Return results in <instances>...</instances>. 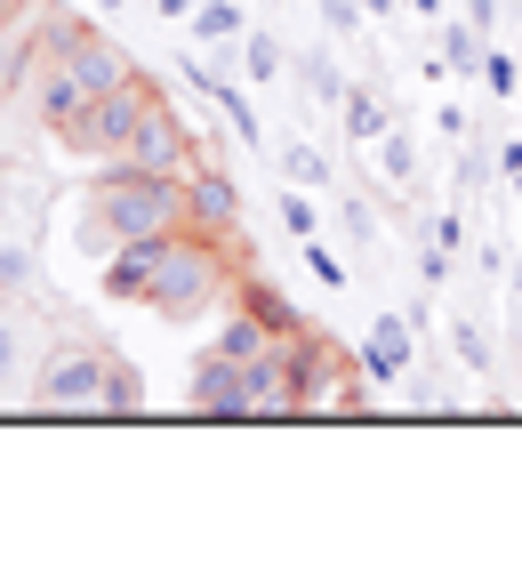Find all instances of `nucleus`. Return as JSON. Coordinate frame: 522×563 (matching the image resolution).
Here are the masks:
<instances>
[{
    "label": "nucleus",
    "instance_id": "obj_23",
    "mask_svg": "<svg viewBox=\"0 0 522 563\" xmlns=\"http://www.w3.org/2000/svg\"><path fill=\"white\" fill-rule=\"evenodd\" d=\"M0 378H16V330L0 322Z\"/></svg>",
    "mask_w": 522,
    "mask_h": 563
},
{
    "label": "nucleus",
    "instance_id": "obj_12",
    "mask_svg": "<svg viewBox=\"0 0 522 563\" xmlns=\"http://www.w3.org/2000/svg\"><path fill=\"white\" fill-rule=\"evenodd\" d=\"M162 242H169V234H162ZM162 242H121V250H113V266H104V290H113V298H145Z\"/></svg>",
    "mask_w": 522,
    "mask_h": 563
},
{
    "label": "nucleus",
    "instance_id": "obj_7",
    "mask_svg": "<svg viewBox=\"0 0 522 563\" xmlns=\"http://www.w3.org/2000/svg\"><path fill=\"white\" fill-rule=\"evenodd\" d=\"M121 162H137V169H169V177H186L201 153H193V137H186V121H177L169 106H153L145 121H137V137H129V153Z\"/></svg>",
    "mask_w": 522,
    "mask_h": 563
},
{
    "label": "nucleus",
    "instance_id": "obj_8",
    "mask_svg": "<svg viewBox=\"0 0 522 563\" xmlns=\"http://www.w3.org/2000/svg\"><path fill=\"white\" fill-rule=\"evenodd\" d=\"M186 201H193V225H209V234H233V210H242V201H233V177L218 169V153L186 169Z\"/></svg>",
    "mask_w": 522,
    "mask_h": 563
},
{
    "label": "nucleus",
    "instance_id": "obj_6",
    "mask_svg": "<svg viewBox=\"0 0 522 563\" xmlns=\"http://www.w3.org/2000/svg\"><path fill=\"white\" fill-rule=\"evenodd\" d=\"M193 411L201 419H249V363H233V354L209 346L201 363H193Z\"/></svg>",
    "mask_w": 522,
    "mask_h": 563
},
{
    "label": "nucleus",
    "instance_id": "obj_13",
    "mask_svg": "<svg viewBox=\"0 0 522 563\" xmlns=\"http://www.w3.org/2000/svg\"><path fill=\"white\" fill-rule=\"evenodd\" d=\"M33 73H41L33 65V41H24L16 24H0V106H9L16 89H33Z\"/></svg>",
    "mask_w": 522,
    "mask_h": 563
},
{
    "label": "nucleus",
    "instance_id": "obj_15",
    "mask_svg": "<svg viewBox=\"0 0 522 563\" xmlns=\"http://www.w3.org/2000/svg\"><path fill=\"white\" fill-rule=\"evenodd\" d=\"M242 306H249V314H266L274 330H298L290 298H281V290H266V282H257V274H242Z\"/></svg>",
    "mask_w": 522,
    "mask_h": 563
},
{
    "label": "nucleus",
    "instance_id": "obj_22",
    "mask_svg": "<svg viewBox=\"0 0 522 563\" xmlns=\"http://www.w3.org/2000/svg\"><path fill=\"white\" fill-rule=\"evenodd\" d=\"M482 73H490V89H514V57H490L482 48Z\"/></svg>",
    "mask_w": 522,
    "mask_h": 563
},
{
    "label": "nucleus",
    "instance_id": "obj_2",
    "mask_svg": "<svg viewBox=\"0 0 522 563\" xmlns=\"http://www.w3.org/2000/svg\"><path fill=\"white\" fill-rule=\"evenodd\" d=\"M225 290H242V274L225 258V234H209V225H177L162 242V258H153V282H145V306L162 322H201L218 314Z\"/></svg>",
    "mask_w": 522,
    "mask_h": 563
},
{
    "label": "nucleus",
    "instance_id": "obj_1",
    "mask_svg": "<svg viewBox=\"0 0 522 563\" xmlns=\"http://www.w3.org/2000/svg\"><path fill=\"white\" fill-rule=\"evenodd\" d=\"M177 225H193L186 177L137 169V162H104V177L89 186V210H81V242L121 250V242H162Z\"/></svg>",
    "mask_w": 522,
    "mask_h": 563
},
{
    "label": "nucleus",
    "instance_id": "obj_3",
    "mask_svg": "<svg viewBox=\"0 0 522 563\" xmlns=\"http://www.w3.org/2000/svg\"><path fill=\"white\" fill-rule=\"evenodd\" d=\"M281 371H290V402L298 411H362V395H370V378L354 371L346 346H330L322 330H281Z\"/></svg>",
    "mask_w": 522,
    "mask_h": 563
},
{
    "label": "nucleus",
    "instance_id": "obj_17",
    "mask_svg": "<svg viewBox=\"0 0 522 563\" xmlns=\"http://www.w3.org/2000/svg\"><path fill=\"white\" fill-rule=\"evenodd\" d=\"M242 73H249V81H274V73H281V48H274L266 33H257V41L242 48Z\"/></svg>",
    "mask_w": 522,
    "mask_h": 563
},
{
    "label": "nucleus",
    "instance_id": "obj_18",
    "mask_svg": "<svg viewBox=\"0 0 522 563\" xmlns=\"http://www.w3.org/2000/svg\"><path fill=\"white\" fill-rule=\"evenodd\" d=\"M281 162H290V177H298V186H330L322 153H306V145H290V153H281Z\"/></svg>",
    "mask_w": 522,
    "mask_h": 563
},
{
    "label": "nucleus",
    "instance_id": "obj_21",
    "mask_svg": "<svg viewBox=\"0 0 522 563\" xmlns=\"http://www.w3.org/2000/svg\"><path fill=\"white\" fill-rule=\"evenodd\" d=\"M281 225H290V234H313V210H306V201L290 194V201H281Z\"/></svg>",
    "mask_w": 522,
    "mask_h": 563
},
{
    "label": "nucleus",
    "instance_id": "obj_4",
    "mask_svg": "<svg viewBox=\"0 0 522 563\" xmlns=\"http://www.w3.org/2000/svg\"><path fill=\"white\" fill-rule=\"evenodd\" d=\"M104 387H113V354H104V346H65V354H48L33 402H41V411H57V419H97L104 411Z\"/></svg>",
    "mask_w": 522,
    "mask_h": 563
},
{
    "label": "nucleus",
    "instance_id": "obj_5",
    "mask_svg": "<svg viewBox=\"0 0 522 563\" xmlns=\"http://www.w3.org/2000/svg\"><path fill=\"white\" fill-rule=\"evenodd\" d=\"M153 106H162V97H153L145 81H137V73H129V81L113 89V97H97V106L81 113V121H65V145L73 153H97V162H121V153H129V137H137V121L153 113Z\"/></svg>",
    "mask_w": 522,
    "mask_h": 563
},
{
    "label": "nucleus",
    "instance_id": "obj_10",
    "mask_svg": "<svg viewBox=\"0 0 522 563\" xmlns=\"http://www.w3.org/2000/svg\"><path fill=\"white\" fill-rule=\"evenodd\" d=\"M209 346H218V354H233V363H266V354L281 346V330H274L266 314H249V306H242V314H225V330H218Z\"/></svg>",
    "mask_w": 522,
    "mask_h": 563
},
{
    "label": "nucleus",
    "instance_id": "obj_11",
    "mask_svg": "<svg viewBox=\"0 0 522 563\" xmlns=\"http://www.w3.org/2000/svg\"><path fill=\"white\" fill-rule=\"evenodd\" d=\"M402 363H410V330H402V314H386L370 330V346H362V378L386 387V378H402Z\"/></svg>",
    "mask_w": 522,
    "mask_h": 563
},
{
    "label": "nucleus",
    "instance_id": "obj_9",
    "mask_svg": "<svg viewBox=\"0 0 522 563\" xmlns=\"http://www.w3.org/2000/svg\"><path fill=\"white\" fill-rule=\"evenodd\" d=\"M57 65H65V73H73V81H81L89 97H113V89L129 81V57H121L113 41H97V33H81V41H73Z\"/></svg>",
    "mask_w": 522,
    "mask_h": 563
},
{
    "label": "nucleus",
    "instance_id": "obj_20",
    "mask_svg": "<svg viewBox=\"0 0 522 563\" xmlns=\"http://www.w3.org/2000/svg\"><path fill=\"white\" fill-rule=\"evenodd\" d=\"M201 33L225 41V33H242V16H233V9H201Z\"/></svg>",
    "mask_w": 522,
    "mask_h": 563
},
{
    "label": "nucleus",
    "instance_id": "obj_14",
    "mask_svg": "<svg viewBox=\"0 0 522 563\" xmlns=\"http://www.w3.org/2000/svg\"><path fill=\"white\" fill-rule=\"evenodd\" d=\"M145 411V378L113 354V387H104V419H137Z\"/></svg>",
    "mask_w": 522,
    "mask_h": 563
},
{
    "label": "nucleus",
    "instance_id": "obj_19",
    "mask_svg": "<svg viewBox=\"0 0 522 563\" xmlns=\"http://www.w3.org/2000/svg\"><path fill=\"white\" fill-rule=\"evenodd\" d=\"M442 65H458V73H475V65H482V48H475V41H466V33H451V41H442Z\"/></svg>",
    "mask_w": 522,
    "mask_h": 563
},
{
    "label": "nucleus",
    "instance_id": "obj_16",
    "mask_svg": "<svg viewBox=\"0 0 522 563\" xmlns=\"http://www.w3.org/2000/svg\"><path fill=\"white\" fill-rule=\"evenodd\" d=\"M346 130H354V137H370V145L386 137V113H378V106H370L362 89H346Z\"/></svg>",
    "mask_w": 522,
    "mask_h": 563
}]
</instances>
